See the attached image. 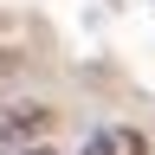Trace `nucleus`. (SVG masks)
<instances>
[{"label": "nucleus", "mask_w": 155, "mask_h": 155, "mask_svg": "<svg viewBox=\"0 0 155 155\" xmlns=\"http://www.w3.org/2000/svg\"><path fill=\"white\" fill-rule=\"evenodd\" d=\"M7 155H52V149H39V142H32V149H7Z\"/></svg>", "instance_id": "nucleus-2"}, {"label": "nucleus", "mask_w": 155, "mask_h": 155, "mask_svg": "<svg viewBox=\"0 0 155 155\" xmlns=\"http://www.w3.org/2000/svg\"><path fill=\"white\" fill-rule=\"evenodd\" d=\"M78 155H149V136L129 129V123H110V129H97Z\"/></svg>", "instance_id": "nucleus-1"}]
</instances>
